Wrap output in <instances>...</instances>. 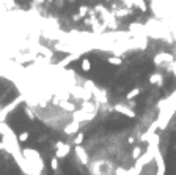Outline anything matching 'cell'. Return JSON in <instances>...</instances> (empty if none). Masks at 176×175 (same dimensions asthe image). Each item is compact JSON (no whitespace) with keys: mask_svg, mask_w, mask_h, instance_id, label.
I'll return each instance as SVG.
<instances>
[{"mask_svg":"<svg viewBox=\"0 0 176 175\" xmlns=\"http://www.w3.org/2000/svg\"><path fill=\"white\" fill-rule=\"evenodd\" d=\"M160 82H162V74L160 73H154V74L150 76V84L151 85H154V84L160 85Z\"/></svg>","mask_w":176,"mask_h":175,"instance_id":"obj_6","label":"cell"},{"mask_svg":"<svg viewBox=\"0 0 176 175\" xmlns=\"http://www.w3.org/2000/svg\"><path fill=\"white\" fill-rule=\"evenodd\" d=\"M107 62H109L110 65H116V66L123 65V60H121L119 57H109V59H107Z\"/></svg>","mask_w":176,"mask_h":175,"instance_id":"obj_10","label":"cell"},{"mask_svg":"<svg viewBox=\"0 0 176 175\" xmlns=\"http://www.w3.org/2000/svg\"><path fill=\"white\" fill-rule=\"evenodd\" d=\"M84 139H85V134L84 132H77V137L74 139V144L76 145H80V144L84 142Z\"/></svg>","mask_w":176,"mask_h":175,"instance_id":"obj_12","label":"cell"},{"mask_svg":"<svg viewBox=\"0 0 176 175\" xmlns=\"http://www.w3.org/2000/svg\"><path fill=\"white\" fill-rule=\"evenodd\" d=\"M55 147H57V158H65L71 152V147L68 144H63V142H57Z\"/></svg>","mask_w":176,"mask_h":175,"instance_id":"obj_2","label":"cell"},{"mask_svg":"<svg viewBox=\"0 0 176 175\" xmlns=\"http://www.w3.org/2000/svg\"><path fill=\"white\" fill-rule=\"evenodd\" d=\"M79 126H80L79 122H72L71 125H68L63 131H65V134H76V132L79 131Z\"/></svg>","mask_w":176,"mask_h":175,"instance_id":"obj_5","label":"cell"},{"mask_svg":"<svg viewBox=\"0 0 176 175\" xmlns=\"http://www.w3.org/2000/svg\"><path fill=\"white\" fill-rule=\"evenodd\" d=\"M113 111H115V112H119V114H123V115H127V117H131V118L135 117V112L131 111L129 107L124 106V104H116V106H113Z\"/></svg>","mask_w":176,"mask_h":175,"instance_id":"obj_4","label":"cell"},{"mask_svg":"<svg viewBox=\"0 0 176 175\" xmlns=\"http://www.w3.org/2000/svg\"><path fill=\"white\" fill-rule=\"evenodd\" d=\"M49 2H52V0H49Z\"/></svg>","mask_w":176,"mask_h":175,"instance_id":"obj_19","label":"cell"},{"mask_svg":"<svg viewBox=\"0 0 176 175\" xmlns=\"http://www.w3.org/2000/svg\"><path fill=\"white\" fill-rule=\"evenodd\" d=\"M30 139V134H29V131H22L19 136H18V142H21V144H24V142H27Z\"/></svg>","mask_w":176,"mask_h":175,"instance_id":"obj_9","label":"cell"},{"mask_svg":"<svg viewBox=\"0 0 176 175\" xmlns=\"http://www.w3.org/2000/svg\"><path fill=\"white\" fill-rule=\"evenodd\" d=\"M140 92H142V90H140L139 87L132 88V90H131V92L127 93V95H126V100H129V101H131V100H134L135 96H139V95H140Z\"/></svg>","mask_w":176,"mask_h":175,"instance_id":"obj_7","label":"cell"},{"mask_svg":"<svg viewBox=\"0 0 176 175\" xmlns=\"http://www.w3.org/2000/svg\"><path fill=\"white\" fill-rule=\"evenodd\" d=\"M60 106L63 107V109H66V111H69V112H72L76 107H74V104H71V103H68V101H61L60 103Z\"/></svg>","mask_w":176,"mask_h":175,"instance_id":"obj_11","label":"cell"},{"mask_svg":"<svg viewBox=\"0 0 176 175\" xmlns=\"http://www.w3.org/2000/svg\"><path fill=\"white\" fill-rule=\"evenodd\" d=\"M69 2H74V0H69Z\"/></svg>","mask_w":176,"mask_h":175,"instance_id":"obj_18","label":"cell"},{"mask_svg":"<svg viewBox=\"0 0 176 175\" xmlns=\"http://www.w3.org/2000/svg\"><path fill=\"white\" fill-rule=\"evenodd\" d=\"M140 156H142V149H140V147H135L134 152H132V158L134 159H139Z\"/></svg>","mask_w":176,"mask_h":175,"instance_id":"obj_13","label":"cell"},{"mask_svg":"<svg viewBox=\"0 0 176 175\" xmlns=\"http://www.w3.org/2000/svg\"><path fill=\"white\" fill-rule=\"evenodd\" d=\"M174 57L171 55V54H157V55L154 57V65H160V63H173Z\"/></svg>","mask_w":176,"mask_h":175,"instance_id":"obj_1","label":"cell"},{"mask_svg":"<svg viewBox=\"0 0 176 175\" xmlns=\"http://www.w3.org/2000/svg\"><path fill=\"white\" fill-rule=\"evenodd\" d=\"M174 149H176V145H174Z\"/></svg>","mask_w":176,"mask_h":175,"instance_id":"obj_20","label":"cell"},{"mask_svg":"<svg viewBox=\"0 0 176 175\" xmlns=\"http://www.w3.org/2000/svg\"><path fill=\"white\" fill-rule=\"evenodd\" d=\"M74 152H76L77 158L80 159V163H82V164H88V155H87V152H85V149H84L82 145H76Z\"/></svg>","mask_w":176,"mask_h":175,"instance_id":"obj_3","label":"cell"},{"mask_svg":"<svg viewBox=\"0 0 176 175\" xmlns=\"http://www.w3.org/2000/svg\"><path fill=\"white\" fill-rule=\"evenodd\" d=\"M50 167H52V170H58V158L57 156L50 159Z\"/></svg>","mask_w":176,"mask_h":175,"instance_id":"obj_14","label":"cell"},{"mask_svg":"<svg viewBox=\"0 0 176 175\" xmlns=\"http://www.w3.org/2000/svg\"><path fill=\"white\" fill-rule=\"evenodd\" d=\"M80 68H82V71L88 73V71L91 70V62H90L88 59H84L82 62H80Z\"/></svg>","mask_w":176,"mask_h":175,"instance_id":"obj_8","label":"cell"},{"mask_svg":"<svg viewBox=\"0 0 176 175\" xmlns=\"http://www.w3.org/2000/svg\"><path fill=\"white\" fill-rule=\"evenodd\" d=\"M27 114H29V117H30V118H35V114H33L30 109H27Z\"/></svg>","mask_w":176,"mask_h":175,"instance_id":"obj_17","label":"cell"},{"mask_svg":"<svg viewBox=\"0 0 176 175\" xmlns=\"http://www.w3.org/2000/svg\"><path fill=\"white\" fill-rule=\"evenodd\" d=\"M0 2H3V3L8 5V6H13V5H14V2H13V0H0Z\"/></svg>","mask_w":176,"mask_h":175,"instance_id":"obj_16","label":"cell"},{"mask_svg":"<svg viewBox=\"0 0 176 175\" xmlns=\"http://www.w3.org/2000/svg\"><path fill=\"white\" fill-rule=\"evenodd\" d=\"M87 11H88L87 6H80V16H85V14H87Z\"/></svg>","mask_w":176,"mask_h":175,"instance_id":"obj_15","label":"cell"}]
</instances>
